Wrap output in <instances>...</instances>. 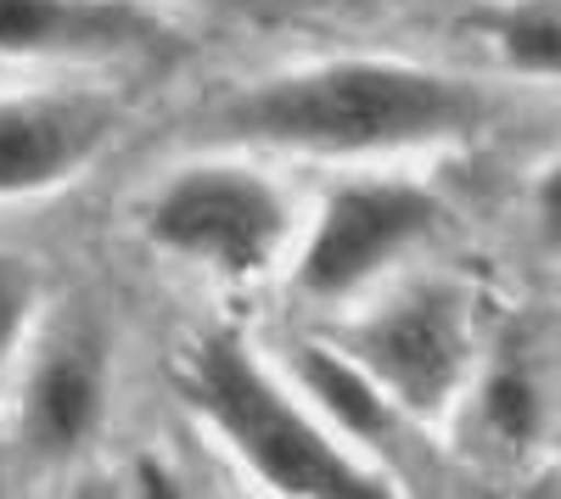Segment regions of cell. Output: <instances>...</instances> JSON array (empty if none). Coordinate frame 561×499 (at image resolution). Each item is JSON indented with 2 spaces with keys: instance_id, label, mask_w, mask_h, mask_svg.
Instances as JSON below:
<instances>
[{
  "instance_id": "1",
  "label": "cell",
  "mask_w": 561,
  "mask_h": 499,
  "mask_svg": "<svg viewBox=\"0 0 561 499\" xmlns=\"http://www.w3.org/2000/svg\"><path fill=\"white\" fill-rule=\"evenodd\" d=\"M483 102L444 73L399 62H325L259 84L219 113V129L259 147L298 152H393L421 141H449L472 129Z\"/></svg>"
},
{
  "instance_id": "2",
  "label": "cell",
  "mask_w": 561,
  "mask_h": 499,
  "mask_svg": "<svg viewBox=\"0 0 561 499\" xmlns=\"http://www.w3.org/2000/svg\"><path fill=\"white\" fill-rule=\"evenodd\" d=\"M192 404L230 438V449L280 494L314 499H382V483H370L348 455H337L280 387L242 353L237 337H208L192 353Z\"/></svg>"
},
{
  "instance_id": "3",
  "label": "cell",
  "mask_w": 561,
  "mask_h": 499,
  "mask_svg": "<svg viewBox=\"0 0 561 499\" xmlns=\"http://www.w3.org/2000/svg\"><path fill=\"white\" fill-rule=\"evenodd\" d=\"M147 231L169 253L203 258L230 276H253L287 236V208L270 179L248 169H192L152 202Z\"/></svg>"
},
{
  "instance_id": "4",
  "label": "cell",
  "mask_w": 561,
  "mask_h": 499,
  "mask_svg": "<svg viewBox=\"0 0 561 499\" xmlns=\"http://www.w3.org/2000/svg\"><path fill=\"white\" fill-rule=\"evenodd\" d=\"M433 197H421L410 186H343L325 202L314 236L304 247L298 281L314 298H337L354 292L365 276L410 247L421 231H433Z\"/></svg>"
},
{
  "instance_id": "5",
  "label": "cell",
  "mask_w": 561,
  "mask_h": 499,
  "mask_svg": "<svg viewBox=\"0 0 561 499\" xmlns=\"http://www.w3.org/2000/svg\"><path fill=\"white\" fill-rule=\"evenodd\" d=\"M460 314L444 292H415L359 332V365L410 410H438L460 382Z\"/></svg>"
},
{
  "instance_id": "6",
  "label": "cell",
  "mask_w": 561,
  "mask_h": 499,
  "mask_svg": "<svg viewBox=\"0 0 561 499\" xmlns=\"http://www.w3.org/2000/svg\"><path fill=\"white\" fill-rule=\"evenodd\" d=\"M113 113L90 96H18L0 102V197L39 192L96 158Z\"/></svg>"
},
{
  "instance_id": "7",
  "label": "cell",
  "mask_w": 561,
  "mask_h": 499,
  "mask_svg": "<svg viewBox=\"0 0 561 499\" xmlns=\"http://www.w3.org/2000/svg\"><path fill=\"white\" fill-rule=\"evenodd\" d=\"M163 39L129 0H0V51L7 57H124Z\"/></svg>"
},
{
  "instance_id": "8",
  "label": "cell",
  "mask_w": 561,
  "mask_h": 499,
  "mask_svg": "<svg viewBox=\"0 0 561 499\" xmlns=\"http://www.w3.org/2000/svg\"><path fill=\"white\" fill-rule=\"evenodd\" d=\"M102 416V343L90 332H68L51 343L28 382V438L45 455H68Z\"/></svg>"
},
{
  "instance_id": "9",
  "label": "cell",
  "mask_w": 561,
  "mask_h": 499,
  "mask_svg": "<svg viewBox=\"0 0 561 499\" xmlns=\"http://www.w3.org/2000/svg\"><path fill=\"white\" fill-rule=\"evenodd\" d=\"M298 376H304V387H309L348 432H359V438L388 432V398H382L377 382H370L365 365H354V359H343V353H325V348L304 343Z\"/></svg>"
},
{
  "instance_id": "10",
  "label": "cell",
  "mask_w": 561,
  "mask_h": 499,
  "mask_svg": "<svg viewBox=\"0 0 561 499\" xmlns=\"http://www.w3.org/2000/svg\"><path fill=\"white\" fill-rule=\"evenodd\" d=\"M500 39H505V57L517 68H528V73H556V62H561V18H556L550 0L505 18Z\"/></svg>"
},
{
  "instance_id": "11",
  "label": "cell",
  "mask_w": 561,
  "mask_h": 499,
  "mask_svg": "<svg viewBox=\"0 0 561 499\" xmlns=\"http://www.w3.org/2000/svg\"><path fill=\"white\" fill-rule=\"evenodd\" d=\"M483 410H489V427H494L500 438L523 443V438H534V427H539V393H534V382H528L523 371H500V376H489Z\"/></svg>"
},
{
  "instance_id": "12",
  "label": "cell",
  "mask_w": 561,
  "mask_h": 499,
  "mask_svg": "<svg viewBox=\"0 0 561 499\" xmlns=\"http://www.w3.org/2000/svg\"><path fill=\"white\" fill-rule=\"evenodd\" d=\"M34 303V281H28V269H18L12 258H0V365H7V353L23 332V314Z\"/></svg>"
},
{
  "instance_id": "13",
  "label": "cell",
  "mask_w": 561,
  "mask_h": 499,
  "mask_svg": "<svg viewBox=\"0 0 561 499\" xmlns=\"http://www.w3.org/2000/svg\"><path fill=\"white\" fill-rule=\"evenodd\" d=\"M203 7H253V0H203Z\"/></svg>"
}]
</instances>
